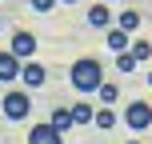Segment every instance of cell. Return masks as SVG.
Returning a JSON list of instances; mask_svg holds the SVG:
<instances>
[{
	"label": "cell",
	"mask_w": 152,
	"mask_h": 144,
	"mask_svg": "<svg viewBox=\"0 0 152 144\" xmlns=\"http://www.w3.org/2000/svg\"><path fill=\"white\" fill-rule=\"evenodd\" d=\"M92 116H96V108H92L88 100H80V104H72V120H76V124H88Z\"/></svg>",
	"instance_id": "obj_12"
},
{
	"label": "cell",
	"mask_w": 152,
	"mask_h": 144,
	"mask_svg": "<svg viewBox=\"0 0 152 144\" xmlns=\"http://www.w3.org/2000/svg\"><path fill=\"white\" fill-rule=\"evenodd\" d=\"M128 144H136V140H128Z\"/></svg>",
	"instance_id": "obj_20"
},
{
	"label": "cell",
	"mask_w": 152,
	"mask_h": 144,
	"mask_svg": "<svg viewBox=\"0 0 152 144\" xmlns=\"http://www.w3.org/2000/svg\"><path fill=\"white\" fill-rule=\"evenodd\" d=\"M108 20H112V12H108L104 4H92L88 8V24H92V28H108Z\"/></svg>",
	"instance_id": "obj_8"
},
{
	"label": "cell",
	"mask_w": 152,
	"mask_h": 144,
	"mask_svg": "<svg viewBox=\"0 0 152 144\" xmlns=\"http://www.w3.org/2000/svg\"><path fill=\"white\" fill-rule=\"evenodd\" d=\"M64 4H76V0H64Z\"/></svg>",
	"instance_id": "obj_18"
},
{
	"label": "cell",
	"mask_w": 152,
	"mask_h": 144,
	"mask_svg": "<svg viewBox=\"0 0 152 144\" xmlns=\"http://www.w3.org/2000/svg\"><path fill=\"white\" fill-rule=\"evenodd\" d=\"M108 48H112L116 56L128 48V32H120V28H108Z\"/></svg>",
	"instance_id": "obj_11"
},
{
	"label": "cell",
	"mask_w": 152,
	"mask_h": 144,
	"mask_svg": "<svg viewBox=\"0 0 152 144\" xmlns=\"http://www.w3.org/2000/svg\"><path fill=\"white\" fill-rule=\"evenodd\" d=\"M0 80H20V60L12 52H0Z\"/></svg>",
	"instance_id": "obj_7"
},
{
	"label": "cell",
	"mask_w": 152,
	"mask_h": 144,
	"mask_svg": "<svg viewBox=\"0 0 152 144\" xmlns=\"http://www.w3.org/2000/svg\"><path fill=\"white\" fill-rule=\"evenodd\" d=\"M132 56H136V64L148 60V56H152V44H148V40H132Z\"/></svg>",
	"instance_id": "obj_14"
},
{
	"label": "cell",
	"mask_w": 152,
	"mask_h": 144,
	"mask_svg": "<svg viewBox=\"0 0 152 144\" xmlns=\"http://www.w3.org/2000/svg\"><path fill=\"white\" fill-rule=\"evenodd\" d=\"M68 80L76 84V92H96L100 84H104V68H100V64L92 60V56H80V60L72 64Z\"/></svg>",
	"instance_id": "obj_1"
},
{
	"label": "cell",
	"mask_w": 152,
	"mask_h": 144,
	"mask_svg": "<svg viewBox=\"0 0 152 144\" xmlns=\"http://www.w3.org/2000/svg\"><path fill=\"white\" fill-rule=\"evenodd\" d=\"M8 52H12L16 60L32 56V52H36V36H32V32H16V36H12V48H8Z\"/></svg>",
	"instance_id": "obj_5"
},
{
	"label": "cell",
	"mask_w": 152,
	"mask_h": 144,
	"mask_svg": "<svg viewBox=\"0 0 152 144\" xmlns=\"http://www.w3.org/2000/svg\"><path fill=\"white\" fill-rule=\"evenodd\" d=\"M0 108H4V116H8V120H24V116L32 112V100H28V92H8Z\"/></svg>",
	"instance_id": "obj_2"
},
{
	"label": "cell",
	"mask_w": 152,
	"mask_h": 144,
	"mask_svg": "<svg viewBox=\"0 0 152 144\" xmlns=\"http://www.w3.org/2000/svg\"><path fill=\"white\" fill-rule=\"evenodd\" d=\"M116 20H120V24H116L120 32H136V28H140V12H132V8H124Z\"/></svg>",
	"instance_id": "obj_10"
},
{
	"label": "cell",
	"mask_w": 152,
	"mask_h": 144,
	"mask_svg": "<svg viewBox=\"0 0 152 144\" xmlns=\"http://www.w3.org/2000/svg\"><path fill=\"white\" fill-rule=\"evenodd\" d=\"M92 120H96L100 128H112V124H116V116H112V108H96V116H92Z\"/></svg>",
	"instance_id": "obj_15"
},
{
	"label": "cell",
	"mask_w": 152,
	"mask_h": 144,
	"mask_svg": "<svg viewBox=\"0 0 152 144\" xmlns=\"http://www.w3.org/2000/svg\"><path fill=\"white\" fill-rule=\"evenodd\" d=\"M44 64H36V60H28V64H24V68H20V80L24 84H28V88H40V84H44Z\"/></svg>",
	"instance_id": "obj_6"
},
{
	"label": "cell",
	"mask_w": 152,
	"mask_h": 144,
	"mask_svg": "<svg viewBox=\"0 0 152 144\" xmlns=\"http://www.w3.org/2000/svg\"><path fill=\"white\" fill-rule=\"evenodd\" d=\"M124 120H128V128H148L152 124V108L144 104V100H132L128 112H124Z\"/></svg>",
	"instance_id": "obj_3"
},
{
	"label": "cell",
	"mask_w": 152,
	"mask_h": 144,
	"mask_svg": "<svg viewBox=\"0 0 152 144\" xmlns=\"http://www.w3.org/2000/svg\"><path fill=\"white\" fill-rule=\"evenodd\" d=\"M28 144H64V136L52 128V124H32V132H28Z\"/></svg>",
	"instance_id": "obj_4"
},
{
	"label": "cell",
	"mask_w": 152,
	"mask_h": 144,
	"mask_svg": "<svg viewBox=\"0 0 152 144\" xmlns=\"http://www.w3.org/2000/svg\"><path fill=\"white\" fill-rule=\"evenodd\" d=\"M48 124H52L56 132H68L72 124H76V120H72V108H56V112H52V120H48Z\"/></svg>",
	"instance_id": "obj_9"
},
{
	"label": "cell",
	"mask_w": 152,
	"mask_h": 144,
	"mask_svg": "<svg viewBox=\"0 0 152 144\" xmlns=\"http://www.w3.org/2000/svg\"><path fill=\"white\" fill-rule=\"evenodd\" d=\"M96 92H100V100H104V104H112V100L120 96V88H116V84H100Z\"/></svg>",
	"instance_id": "obj_16"
},
{
	"label": "cell",
	"mask_w": 152,
	"mask_h": 144,
	"mask_svg": "<svg viewBox=\"0 0 152 144\" xmlns=\"http://www.w3.org/2000/svg\"><path fill=\"white\" fill-rule=\"evenodd\" d=\"M148 84H152V72H148Z\"/></svg>",
	"instance_id": "obj_19"
},
{
	"label": "cell",
	"mask_w": 152,
	"mask_h": 144,
	"mask_svg": "<svg viewBox=\"0 0 152 144\" xmlns=\"http://www.w3.org/2000/svg\"><path fill=\"white\" fill-rule=\"evenodd\" d=\"M116 68H120L124 76H132V72H136V56H132V52H120V56H116Z\"/></svg>",
	"instance_id": "obj_13"
},
{
	"label": "cell",
	"mask_w": 152,
	"mask_h": 144,
	"mask_svg": "<svg viewBox=\"0 0 152 144\" xmlns=\"http://www.w3.org/2000/svg\"><path fill=\"white\" fill-rule=\"evenodd\" d=\"M52 4H56V0H32V8H36V12H48Z\"/></svg>",
	"instance_id": "obj_17"
}]
</instances>
